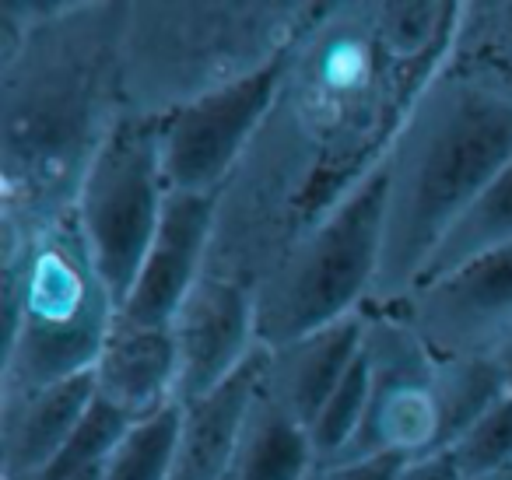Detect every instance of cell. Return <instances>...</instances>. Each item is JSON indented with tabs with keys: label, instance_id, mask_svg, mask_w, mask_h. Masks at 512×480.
Listing matches in <instances>:
<instances>
[{
	"label": "cell",
	"instance_id": "12",
	"mask_svg": "<svg viewBox=\"0 0 512 480\" xmlns=\"http://www.w3.org/2000/svg\"><path fill=\"white\" fill-rule=\"evenodd\" d=\"M218 197L169 193L155 242L141 263L134 291L123 302L120 319L137 326H169L207 270L214 239Z\"/></svg>",
	"mask_w": 512,
	"mask_h": 480
},
{
	"label": "cell",
	"instance_id": "5",
	"mask_svg": "<svg viewBox=\"0 0 512 480\" xmlns=\"http://www.w3.org/2000/svg\"><path fill=\"white\" fill-rule=\"evenodd\" d=\"M120 319L78 214L32 232L22 295L4 323L0 393H36L95 368Z\"/></svg>",
	"mask_w": 512,
	"mask_h": 480
},
{
	"label": "cell",
	"instance_id": "25",
	"mask_svg": "<svg viewBox=\"0 0 512 480\" xmlns=\"http://www.w3.org/2000/svg\"><path fill=\"white\" fill-rule=\"evenodd\" d=\"M397 480H460V473L449 463L446 452H435V456H425V459H411V463L400 470Z\"/></svg>",
	"mask_w": 512,
	"mask_h": 480
},
{
	"label": "cell",
	"instance_id": "23",
	"mask_svg": "<svg viewBox=\"0 0 512 480\" xmlns=\"http://www.w3.org/2000/svg\"><path fill=\"white\" fill-rule=\"evenodd\" d=\"M446 456L460 480H477L512 463V396H505L491 414H484L453 449H446Z\"/></svg>",
	"mask_w": 512,
	"mask_h": 480
},
{
	"label": "cell",
	"instance_id": "19",
	"mask_svg": "<svg viewBox=\"0 0 512 480\" xmlns=\"http://www.w3.org/2000/svg\"><path fill=\"white\" fill-rule=\"evenodd\" d=\"M505 396H512L509 379L491 354L439 361V442H435V452L453 449Z\"/></svg>",
	"mask_w": 512,
	"mask_h": 480
},
{
	"label": "cell",
	"instance_id": "24",
	"mask_svg": "<svg viewBox=\"0 0 512 480\" xmlns=\"http://www.w3.org/2000/svg\"><path fill=\"white\" fill-rule=\"evenodd\" d=\"M411 463L404 456H376V459H358V463H337L320 466L313 480H397L400 470Z\"/></svg>",
	"mask_w": 512,
	"mask_h": 480
},
{
	"label": "cell",
	"instance_id": "2",
	"mask_svg": "<svg viewBox=\"0 0 512 480\" xmlns=\"http://www.w3.org/2000/svg\"><path fill=\"white\" fill-rule=\"evenodd\" d=\"M130 0H64L0 64V218L29 232L74 214L127 116L120 43Z\"/></svg>",
	"mask_w": 512,
	"mask_h": 480
},
{
	"label": "cell",
	"instance_id": "8",
	"mask_svg": "<svg viewBox=\"0 0 512 480\" xmlns=\"http://www.w3.org/2000/svg\"><path fill=\"white\" fill-rule=\"evenodd\" d=\"M369 396L337 463L376 456L425 459L439 442V358L397 309H365Z\"/></svg>",
	"mask_w": 512,
	"mask_h": 480
},
{
	"label": "cell",
	"instance_id": "9",
	"mask_svg": "<svg viewBox=\"0 0 512 480\" xmlns=\"http://www.w3.org/2000/svg\"><path fill=\"white\" fill-rule=\"evenodd\" d=\"M278 71L193 102L162 120V169L169 193L218 197L264 127L278 95Z\"/></svg>",
	"mask_w": 512,
	"mask_h": 480
},
{
	"label": "cell",
	"instance_id": "18",
	"mask_svg": "<svg viewBox=\"0 0 512 480\" xmlns=\"http://www.w3.org/2000/svg\"><path fill=\"white\" fill-rule=\"evenodd\" d=\"M512 246V162L477 193V200L460 214L453 228L446 232V239L439 242V249L428 260L421 281L432 277L453 274V270L467 267V263L491 256L498 249ZM418 281V284H421Z\"/></svg>",
	"mask_w": 512,
	"mask_h": 480
},
{
	"label": "cell",
	"instance_id": "17",
	"mask_svg": "<svg viewBox=\"0 0 512 480\" xmlns=\"http://www.w3.org/2000/svg\"><path fill=\"white\" fill-rule=\"evenodd\" d=\"M316 470L320 459L309 428L260 386L225 480H313Z\"/></svg>",
	"mask_w": 512,
	"mask_h": 480
},
{
	"label": "cell",
	"instance_id": "22",
	"mask_svg": "<svg viewBox=\"0 0 512 480\" xmlns=\"http://www.w3.org/2000/svg\"><path fill=\"white\" fill-rule=\"evenodd\" d=\"M127 428H130L127 417H120L116 410H109L106 403L95 400L92 414L81 424V431L50 459V463L32 473H22V477H8V480H74L81 470H88V466L106 463V456L113 452V445L127 435Z\"/></svg>",
	"mask_w": 512,
	"mask_h": 480
},
{
	"label": "cell",
	"instance_id": "20",
	"mask_svg": "<svg viewBox=\"0 0 512 480\" xmlns=\"http://www.w3.org/2000/svg\"><path fill=\"white\" fill-rule=\"evenodd\" d=\"M449 57L512 85V0H460Z\"/></svg>",
	"mask_w": 512,
	"mask_h": 480
},
{
	"label": "cell",
	"instance_id": "15",
	"mask_svg": "<svg viewBox=\"0 0 512 480\" xmlns=\"http://www.w3.org/2000/svg\"><path fill=\"white\" fill-rule=\"evenodd\" d=\"M365 344V309L323 326L292 344L267 347L264 389L306 428L320 417L323 403L348 375Z\"/></svg>",
	"mask_w": 512,
	"mask_h": 480
},
{
	"label": "cell",
	"instance_id": "27",
	"mask_svg": "<svg viewBox=\"0 0 512 480\" xmlns=\"http://www.w3.org/2000/svg\"><path fill=\"white\" fill-rule=\"evenodd\" d=\"M477 480H512V463H505V466H498V470H491V473H484V477H477Z\"/></svg>",
	"mask_w": 512,
	"mask_h": 480
},
{
	"label": "cell",
	"instance_id": "14",
	"mask_svg": "<svg viewBox=\"0 0 512 480\" xmlns=\"http://www.w3.org/2000/svg\"><path fill=\"white\" fill-rule=\"evenodd\" d=\"M95 375H74L36 393H0V480L46 466L88 421Z\"/></svg>",
	"mask_w": 512,
	"mask_h": 480
},
{
	"label": "cell",
	"instance_id": "1",
	"mask_svg": "<svg viewBox=\"0 0 512 480\" xmlns=\"http://www.w3.org/2000/svg\"><path fill=\"white\" fill-rule=\"evenodd\" d=\"M442 64L393 57L376 0H327L281 60L271 113L221 186L204 274L256 291L309 228L383 169Z\"/></svg>",
	"mask_w": 512,
	"mask_h": 480
},
{
	"label": "cell",
	"instance_id": "11",
	"mask_svg": "<svg viewBox=\"0 0 512 480\" xmlns=\"http://www.w3.org/2000/svg\"><path fill=\"white\" fill-rule=\"evenodd\" d=\"M169 330L179 358V407L218 389L260 351L253 291L214 274L200 277L197 288L179 305Z\"/></svg>",
	"mask_w": 512,
	"mask_h": 480
},
{
	"label": "cell",
	"instance_id": "13",
	"mask_svg": "<svg viewBox=\"0 0 512 480\" xmlns=\"http://www.w3.org/2000/svg\"><path fill=\"white\" fill-rule=\"evenodd\" d=\"M95 400L130 424L148 421L176 403L179 358L169 326H137L116 319L92 368Z\"/></svg>",
	"mask_w": 512,
	"mask_h": 480
},
{
	"label": "cell",
	"instance_id": "6",
	"mask_svg": "<svg viewBox=\"0 0 512 480\" xmlns=\"http://www.w3.org/2000/svg\"><path fill=\"white\" fill-rule=\"evenodd\" d=\"M386 165L309 228L256 284V340L281 347L369 309L383 256Z\"/></svg>",
	"mask_w": 512,
	"mask_h": 480
},
{
	"label": "cell",
	"instance_id": "21",
	"mask_svg": "<svg viewBox=\"0 0 512 480\" xmlns=\"http://www.w3.org/2000/svg\"><path fill=\"white\" fill-rule=\"evenodd\" d=\"M179 417L183 407L172 403L148 421L130 424L127 435L106 456V480H169L179 442Z\"/></svg>",
	"mask_w": 512,
	"mask_h": 480
},
{
	"label": "cell",
	"instance_id": "16",
	"mask_svg": "<svg viewBox=\"0 0 512 480\" xmlns=\"http://www.w3.org/2000/svg\"><path fill=\"white\" fill-rule=\"evenodd\" d=\"M267 347L253 354L232 379L200 400L186 403L179 417V442L169 480H225L239 445L242 424L264 386Z\"/></svg>",
	"mask_w": 512,
	"mask_h": 480
},
{
	"label": "cell",
	"instance_id": "4",
	"mask_svg": "<svg viewBox=\"0 0 512 480\" xmlns=\"http://www.w3.org/2000/svg\"><path fill=\"white\" fill-rule=\"evenodd\" d=\"M327 0H130L120 43L127 116L165 120L274 71Z\"/></svg>",
	"mask_w": 512,
	"mask_h": 480
},
{
	"label": "cell",
	"instance_id": "10",
	"mask_svg": "<svg viewBox=\"0 0 512 480\" xmlns=\"http://www.w3.org/2000/svg\"><path fill=\"white\" fill-rule=\"evenodd\" d=\"M397 309L439 361L495 354L512 330V246L421 281Z\"/></svg>",
	"mask_w": 512,
	"mask_h": 480
},
{
	"label": "cell",
	"instance_id": "26",
	"mask_svg": "<svg viewBox=\"0 0 512 480\" xmlns=\"http://www.w3.org/2000/svg\"><path fill=\"white\" fill-rule=\"evenodd\" d=\"M491 358H495L498 365H502L505 379H509V389H512V330L505 333V340H502V344L495 347V354H491Z\"/></svg>",
	"mask_w": 512,
	"mask_h": 480
},
{
	"label": "cell",
	"instance_id": "3",
	"mask_svg": "<svg viewBox=\"0 0 512 480\" xmlns=\"http://www.w3.org/2000/svg\"><path fill=\"white\" fill-rule=\"evenodd\" d=\"M512 162V85L446 57L386 158L376 309L397 305L477 193Z\"/></svg>",
	"mask_w": 512,
	"mask_h": 480
},
{
	"label": "cell",
	"instance_id": "7",
	"mask_svg": "<svg viewBox=\"0 0 512 480\" xmlns=\"http://www.w3.org/2000/svg\"><path fill=\"white\" fill-rule=\"evenodd\" d=\"M165 197L169 186L162 169V120L123 116L95 158L74 207L95 267L120 309L155 242Z\"/></svg>",
	"mask_w": 512,
	"mask_h": 480
}]
</instances>
